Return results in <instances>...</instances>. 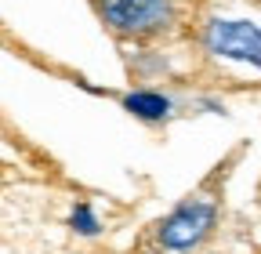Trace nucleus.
Segmentation results:
<instances>
[{
  "label": "nucleus",
  "mask_w": 261,
  "mask_h": 254,
  "mask_svg": "<svg viewBox=\"0 0 261 254\" xmlns=\"http://www.w3.org/2000/svg\"><path fill=\"white\" fill-rule=\"evenodd\" d=\"M214 218H218V211L211 204L189 200V204H181L178 211H171L167 218H163L160 240H163V247H171V250H192V247H200L211 236Z\"/></svg>",
  "instance_id": "nucleus-1"
},
{
  "label": "nucleus",
  "mask_w": 261,
  "mask_h": 254,
  "mask_svg": "<svg viewBox=\"0 0 261 254\" xmlns=\"http://www.w3.org/2000/svg\"><path fill=\"white\" fill-rule=\"evenodd\" d=\"M98 4H102V15L116 33H130V37L156 33L171 18L167 0H98Z\"/></svg>",
  "instance_id": "nucleus-2"
},
{
  "label": "nucleus",
  "mask_w": 261,
  "mask_h": 254,
  "mask_svg": "<svg viewBox=\"0 0 261 254\" xmlns=\"http://www.w3.org/2000/svg\"><path fill=\"white\" fill-rule=\"evenodd\" d=\"M207 51L221 55V58H236V62H250L261 69V29L250 22H211L207 26Z\"/></svg>",
  "instance_id": "nucleus-3"
},
{
  "label": "nucleus",
  "mask_w": 261,
  "mask_h": 254,
  "mask_svg": "<svg viewBox=\"0 0 261 254\" xmlns=\"http://www.w3.org/2000/svg\"><path fill=\"white\" fill-rule=\"evenodd\" d=\"M127 113H135L138 120H163L171 113V102L163 98V94H152V91H135L123 98Z\"/></svg>",
  "instance_id": "nucleus-4"
},
{
  "label": "nucleus",
  "mask_w": 261,
  "mask_h": 254,
  "mask_svg": "<svg viewBox=\"0 0 261 254\" xmlns=\"http://www.w3.org/2000/svg\"><path fill=\"white\" fill-rule=\"evenodd\" d=\"M73 229L84 233V236H94V233H98V218H94V211H91L87 204L73 207Z\"/></svg>",
  "instance_id": "nucleus-5"
}]
</instances>
